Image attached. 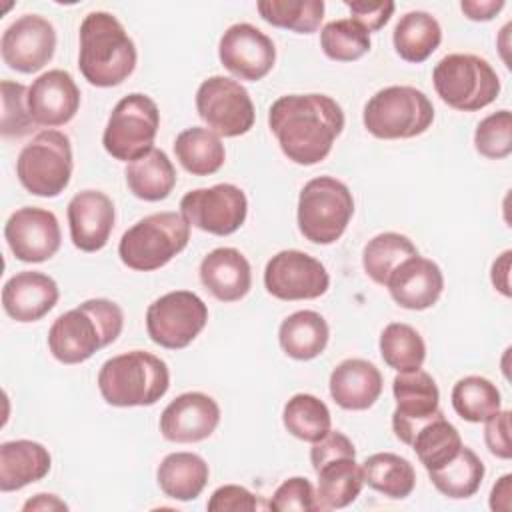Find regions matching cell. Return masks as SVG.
Masks as SVG:
<instances>
[{
  "label": "cell",
  "instance_id": "obj_19",
  "mask_svg": "<svg viewBox=\"0 0 512 512\" xmlns=\"http://www.w3.org/2000/svg\"><path fill=\"white\" fill-rule=\"evenodd\" d=\"M220 424L218 402L204 392L176 396L160 414V432L168 442L192 444L214 434Z\"/></svg>",
  "mask_w": 512,
  "mask_h": 512
},
{
  "label": "cell",
  "instance_id": "obj_35",
  "mask_svg": "<svg viewBox=\"0 0 512 512\" xmlns=\"http://www.w3.org/2000/svg\"><path fill=\"white\" fill-rule=\"evenodd\" d=\"M412 450L416 452L420 464L430 470H438L448 464L464 446L460 432L454 424H450L440 410L430 422H426L412 440Z\"/></svg>",
  "mask_w": 512,
  "mask_h": 512
},
{
  "label": "cell",
  "instance_id": "obj_42",
  "mask_svg": "<svg viewBox=\"0 0 512 512\" xmlns=\"http://www.w3.org/2000/svg\"><path fill=\"white\" fill-rule=\"evenodd\" d=\"M474 148L480 156L502 160L512 154V114L502 108L482 118L474 130Z\"/></svg>",
  "mask_w": 512,
  "mask_h": 512
},
{
  "label": "cell",
  "instance_id": "obj_41",
  "mask_svg": "<svg viewBox=\"0 0 512 512\" xmlns=\"http://www.w3.org/2000/svg\"><path fill=\"white\" fill-rule=\"evenodd\" d=\"M370 46V32L352 18L332 20L320 30V48L334 62L360 60Z\"/></svg>",
  "mask_w": 512,
  "mask_h": 512
},
{
  "label": "cell",
  "instance_id": "obj_14",
  "mask_svg": "<svg viewBox=\"0 0 512 512\" xmlns=\"http://www.w3.org/2000/svg\"><path fill=\"white\" fill-rule=\"evenodd\" d=\"M264 286L278 300H314L330 288L324 264L302 250H280L264 268Z\"/></svg>",
  "mask_w": 512,
  "mask_h": 512
},
{
  "label": "cell",
  "instance_id": "obj_43",
  "mask_svg": "<svg viewBox=\"0 0 512 512\" xmlns=\"http://www.w3.org/2000/svg\"><path fill=\"white\" fill-rule=\"evenodd\" d=\"M2 120L0 132L4 138H22L34 130V120L28 112V88L20 82L2 80Z\"/></svg>",
  "mask_w": 512,
  "mask_h": 512
},
{
  "label": "cell",
  "instance_id": "obj_40",
  "mask_svg": "<svg viewBox=\"0 0 512 512\" xmlns=\"http://www.w3.org/2000/svg\"><path fill=\"white\" fill-rule=\"evenodd\" d=\"M256 10L264 22L296 34L316 32L324 18L322 0H262Z\"/></svg>",
  "mask_w": 512,
  "mask_h": 512
},
{
  "label": "cell",
  "instance_id": "obj_26",
  "mask_svg": "<svg viewBox=\"0 0 512 512\" xmlns=\"http://www.w3.org/2000/svg\"><path fill=\"white\" fill-rule=\"evenodd\" d=\"M52 468L48 448L34 440H8L0 444V490L14 492L42 480Z\"/></svg>",
  "mask_w": 512,
  "mask_h": 512
},
{
  "label": "cell",
  "instance_id": "obj_51",
  "mask_svg": "<svg viewBox=\"0 0 512 512\" xmlns=\"http://www.w3.org/2000/svg\"><path fill=\"white\" fill-rule=\"evenodd\" d=\"M490 508L494 512H508L512 506V474H504L490 490Z\"/></svg>",
  "mask_w": 512,
  "mask_h": 512
},
{
  "label": "cell",
  "instance_id": "obj_50",
  "mask_svg": "<svg viewBox=\"0 0 512 512\" xmlns=\"http://www.w3.org/2000/svg\"><path fill=\"white\" fill-rule=\"evenodd\" d=\"M510 258H512V250H504L500 256H496V260L492 262V268H490L492 286L506 298L512 296V290H510Z\"/></svg>",
  "mask_w": 512,
  "mask_h": 512
},
{
  "label": "cell",
  "instance_id": "obj_52",
  "mask_svg": "<svg viewBox=\"0 0 512 512\" xmlns=\"http://www.w3.org/2000/svg\"><path fill=\"white\" fill-rule=\"evenodd\" d=\"M24 512H32V510H42V512H52V510H68V504L64 500H60L56 494H36L34 498L26 500L22 506Z\"/></svg>",
  "mask_w": 512,
  "mask_h": 512
},
{
  "label": "cell",
  "instance_id": "obj_2",
  "mask_svg": "<svg viewBox=\"0 0 512 512\" xmlns=\"http://www.w3.org/2000/svg\"><path fill=\"white\" fill-rule=\"evenodd\" d=\"M124 326L122 308L108 298H90L60 314L48 330V350L62 364H82L112 344Z\"/></svg>",
  "mask_w": 512,
  "mask_h": 512
},
{
  "label": "cell",
  "instance_id": "obj_20",
  "mask_svg": "<svg viewBox=\"0 0 512 512\" xmlns=\"http://www.w3.org/2000/svg\"><path fill=\"white\" fill-rule=\"evenodd\" d=\"M80 108V88L70 72L54 68L28 86V112L36 126H64Z\"/></svg>",
  "mask_w": 512,
  "mask_h": 512
},
{
  "label": "cell",
  "instance_id": "obj_44",
  "mask_svg": "<svg viewBox=\"0 0 512 512\" xmlns=\"http://www.w3.org/2000/svg\"><path fill=\"white\" fill-rule=\"evenodd\" d=\"M268 508L274 512H318L320 502L312 482L304 476H292L284 480L268 500Z\"/></svg>",
  "mask_w": 512,
  "mask_h": 512
},
{
  "label": "cell",
  "instance_id": "obj_6",
  "mask_svg": "<svg viewBox=\"0 0 512 512\" xmlns=\"http://www.w3.org/2000/svg\"><path fill=\"white\" fill-rule=\"evenodd\" d=\"M364 128L380 140H404L424 134L434 122L430 98L414 86H386L364 106Z\"/></svg>",
  "mask_w": 512,
  "mask_h": 512
},
{
  "label": "cell",
  "instance_id": "obj_45",
  "mask_svg": "<svg viewBox=\"0 0 512 512\" xmlns=\"http://www.w3.org/2000/svg\"><path fill=\"white\" fill-rule=\"evenodd\" d=\"M206 508L210 512H240V510L252 512L260 508H268V504H264L256 494H252L244 486L224 484L212 492L210 500L206 502Z\"/></svg>",
  "mask_w": 512,
  "mask_h": 512
},
{
  "label": "cell",
  "instance_id": "obj_21",
  "mask_svg": "<svg viewBox=\"0 0 512 512\" xmlns=\"http://www.w3.org/2000/svg\"><path fill=\"white\" fill-rule=\"evenodd\" d=\"M68 228L72 244L82 252L102 250L114 230L116 210L108 194L82 190L68 202Z\"/></svg>",
  "mask_w": 512,
  "mask_h": 512
},
{
  "label": "cell",
  "instance_id": "obj_13",
  "mask_svg": "<svg viewBox=\"0 0 512 512\" xmlns=\"http://www.w3.org/2000/svg\"><path fill=\"white\" fill-rule=\"evenodd\" d=\"M180 214L184 220L208 234L228 236L240 230L248 214V200L236 184H214L196 188L182 196Z\"/></svg>",
  "mask_w": 512,
  "mask_h": 512
},
{
  "label": "cell",
  "instance_id": "obj_28",
  "mask_svg": "<svg viewBox=\"0 0 512 512\" xmlns=\"http://www.w3.org/2000/svg\"><path fill=\"white\" fill-rule=\"evenodd\" d=\"M330 340V328L322 314L298 310L286 316L278 328V342L286 356L294 360H312L320 356Z\"/></svg>",
  "mask_w": 512,
  "mask_h": 512
},
{
  "label": "cell",
  "instance_id": "obj_29",
  "mask_svg": "<svg viewBox=\"0 0 512 512\" xmlns=\"http://www.w3.org/2000/svg\"><path fill=\"white\" fill-rule=\"evenodd\" d=\"M442 42L440 22L424 10H412L400 16L392 32L396 54L412 64L428 60Z\"/></svg>",
  "mask_w": 512,
  "mask_h": 512
},
{
  "label": "cell",
  "instance_id": "obj_33",
  "mask_svg": "<svg viewBox=\"0 0 512 512\" xmlns=\"http://www.w3.org/2000/svg\"><path fill=\"white\" fill-rule=\"evenodd\" d=\"M360 466L364 484L392 500L408 498L416 486V470L410 460L400 454L376 452L370 454Z\"/></svg>",
  "mask_w": 512,
  "mask_h": 512
},
{
  "label": "cell",
  "instance_id": "obj_24",
  "mask_svg": "<svg viewBox=\"0 0 512 512\" xmlns=\"http://www.w3.org/2000/svg\"><path fill=\"white\" fill-rule=\"evenodd\" d=\"M202 286L220 302H238L252 288V268L246 256L230 246L208 252L198 268Z\"/></svg>",
  "mask_w": 512,
  "mask_h": 512
},
{
  "label": "cell",
  "instance_id": "obj_1",
  "mask_svg": "<svg viewBox=\"0 0 512 512\" xmlns=\"http://www.w3.org/2000/svg\"><path fill=\"white\" fill-rule=\"evenodd\" d=\"M268 126L282 154L298 166L322 162L344 130L342 106L326 94H286L272 102Z\"/></svg>",
  "mask_w": 512,
  "mask_h": 512
},
{
  "label": "cell",
  "instance_id": "obj_49",
  "mask_svg": "<svg viewBox=\"0 0 512 512\" xmlns=\"http://www.w3.org/2000/svg\"><path fill=\"white\" fill-rule=\"evenodd\" d=\"M504 6H506L504 0H462L460 2V10L464 12V16L474 22L492 20Z\"/></svg>",
  "mask_w": 512,
  "mask_h": 512
},
{
  "label": "cell",
  "instance_id": "obj_31",
  "mask_svg": "<svg viewBox=\"0 0 512 512\" xmlns=\"http://www.w3.org/2000/svg\"><path fill=\"white\" fill-rule=\"evenodd\" d=\"M174 154L180 166L194 176L216 174L226 160L220 136L204 126L182 130L174 140Z\"/></svg>",
  "mask_w": 512,
  "mask_h": 512
},
{
  "label": "cell",
  "instance_id": "obj_27",
  "mask_svg": "<svg viewBox=\"0 0 512 512\" xmlns=\"http://www.w3.org/2000/svg\"><path fill=\"white\" fill-rule=\"evenodd\" d=\"M210 468L206 460L194 452H172L162 458L156 470L160 490L174 500H196L206 488Z\"/></svg>",
  "mask_w": 512,
  "mask_h": 512
},
{
  "label": "cell",
  "instance_id": "obj_39",
  "mask_svg": "<svg viewBox=\"0 0 512 512\" xmlns=\"http://www.w3.org/2000/svg\"><path fill=\"white\" fill-rule=\"evenodd\" d=\"M452 408L466 422H486L502 406L500 390L484 376H464L452 388Z\"/></svg>",
  "mask_w": 512,
  "mask_h": 512
},
{
  "label": "cell",
  "instance_id": "obj_47",
  "mask_svg": "<svg viewBox=\"0 0 512 512\" xmlns=\"http://www.w3.org/2000/svg\"><path fill=\"white\" fill-rule=\"evenodd\" d=\"M484 442L492 456L500 460L512 458L510 444V410H498L484 422Z\"/></svg>",
  "mask_w": 512,
  "mask_h": 512
},
{
  "label": "cell",
  "instance_id": "obj_7",
  "mask_svg": "<svg viewBox=\"0 0 512 512\" xmlns=\"http://www.w3.org/2000/svg\"><path fill=\"white\" fill-rule=\"evenodd\" d=\"M352 216L354 198L344 182L318 176L302 186L296 220L300 234L312 244H334L346 232Z\"/></svg>",
  "mask_w": 512,
  "mask_h": 512
},
{
  "label": "cell",
  "instance_id": "obj_37",
  "mask_svg": "<svg viewBox=\"0 0 512 512\" xmlns=\"http://www.w3.org/2000/svg\"><path fill=\"white\" fill-rule=\"evenodd\" d=\"M378 346L384 364L396 372L418 370L426 360L424 338L416 328L404 322L386 324L380 334Z\"/></svg>",
  "mask_w": 512,
  "mask_h": 512
},
{
  "label": "cell",
  "instance_id": "obj_5",
  "mask_svg": "<svg viewBox=\"0 0 512 512\" xmlns=\"http://www.w3.org/2000/svg\"><path fill=\"white\" fill-rule=\"evenodd\" d=\"M190 240V224L178 212H154L130 226L118 244L124 266L138 272H152L166 266Z\"/></svg>",
  "mask_w": 512,
  "mask_h": 512
},
{
  "label": "cell",
  "instance_id": "obj_23",
  "mask_svg": "<svg viewBox=\"0 0 512 512\" xmlns=\"http://www.w3.org/2000/svg\"><path fill=\"white\" fill-rule=\"evenodd\" d=\"M60 290L54 278L38 270H22L2 288L4 312L22 324L44 318L58 302Z\"/></svg>",
  "mask_w": 512,
  "mask_h": 512
},
{
  "label": "cell",
  "instance_id": "obj_4",
  "mask_svg": "<svg viewBox=\"0 0 512 512\" xmlns=\"http://www.w3.org/2000/svg\"><path fill=\"white\" fill-rule=\"evenodd\" d=\"M170 388L166 362L144 350H130L108 358L98 372V390L116 408L152 406Z\"/></svg>",
  "mask_w": 512,
  "mask_h": 512
},
{
  "label": "cell",
  "instance_id": "obj_48",
  "mask_svg": "<svg viewBox=\"0 0 512 512\" xmlns=\"http://www.w3.org/2000/svg\"><path fill=\"white\" fill-rule=\"evenodd\" d=\"M344 6L350 10V18L354 22H358L360 26H364L368 32H378L380 28H384L396 10V4L390 0H384V2H364V0L350 2V0H346Z\"/></svg>",
  "mask_w": 512,
  "mask_h": 512
},
{
  "label": "cell",
  "instance_id": "obj_9",
  "mask_svg": "<svg viewBox=\"0 0 512 512\" xmlns=\"http://www.w3.org/2000/svg\"><path fill=\"white\" fill-rule=\"evenodd\" d=\"M72 144L60 130L38 132L18 154L16 176L22 188L40 198L62 194L72 178Z\"/></svg>",
  "mask_w": 512,
  "mask_h": 512
},
{
  "label": "cell",
  "instance_id": "obj_22",
  "mask_svg": "<svg viewBox=\"0 0 512 512\" xmlns=\"http://www.w3.org/2000/svg\"><path fill=\"white\" fill-rule=\"evenodd\" d=\"M386 288L400 308L428 310L444 290V274L434 260L416 254L406 258L390 274Z\"/></svg>",
  "mask_w": 512,
  "mask_h": 512
},
{
  "label": "cell",
  "instance_id": "obj_17",
  "mask_svg": "<svg viewBox=\"0 0 512 512\" xmlns=\"http://www.w3.org/2000/svg\"><path fill=\"white\" fill-rule=\"evenodd\" d=\"M218 58L236 78L258 82L274 68L276 46L272 38L254 24L238 22L220 36Z\"/></svg>",
  "mask_w": 512,
  "mask_h": 512
},
{
  "label": "cell",
  "instance_id": "obj_8",
  "mask_svg": "<svg viewBox=\"0 0 512 512\" xmlns=\"http://www.w3.org/2000/svg\"><path fill=\"white\" fill-rule=\"evenodd\" d=\"M432 84L444 104L462 112H476L500 94V78L492 64L476 54H448L432 70Z\"/></svg>",
  "mask_w": 512,
  "mask_h": 512
},
{
  "label": "cell",
  "instance_id": "obj_36",
  "mask_svg": "<svg viewBox=\"0 0 512 512\" xmlns=\"http://www.w3.org/2000/svg\"><path fill=\"white\" fill-rule=\"evenodd\" d=\"M414 242L398 232H382L366 242L362 250V266L368 278L386 286L390 274L410 256H416Z\"/></svg>",
  "mask_w": 512,
  "mask_h": 512
},
{
  "label": "cell",
  "instance_id": "obj_18",
  "mask_svg": "<svg viewBox=\"0 0 512 512\" xmlns=\"http://www.w3.org/2000/svg\"><path fill=\"white\" fill-rule=\"evenodd\" d=\"M54 50L56 30L44 16L24 14L2 32V60L16 72L32 74L42 70L52 60Z\"/></svg>",
  "mask_w": 512,
  "mask_h": 512
},
{
  "label": "cell",
  "instance_id": "obj_32",
  "mask_svg": "<svg viewBox=\"0 0 512 512\" xmlns=\"http://www.w3.org/2000/svg\"><path fill=\"white\" fill-rule=\"evenodd\" d=\"M318 502L322 510H338L350 506L362 492L364 474L356 458H338L316 470Z\"/></svg>",
  "mask_w": 512,
  "mask_h": 512
},
{
  "label": "cell",
  "instance_id": "obj_34",
  "mask_svg": "<svg viewBox=\"0 0 512 512\" xmlns=\"http://www.w3.org/2000/svg\"><path fill=\"white\" fill-rule=\"evenodd\" d=\"M484 474V462L468 446H462L460 452L442 468L428 472L434 488L442 496L452 500H464L474 496L482 486Z\"/></svg>",
  "mask_w": 512,
  "mask_h": 512
},
{
  "label": "cell",
  "instance_id": "obj_11",
  "mask_svg": "<svg viewBox=\"0 0 512 512\" xmlns=\"http://www.w3.org/2000/svg\"><path fill=\"white\" fill-rule=\"evenodd\" d=\"M208 324V306L190 290H174L156 298L146 310L150 340L168 350H182Z\"/></svg>",
  "mask_w": 512,
  "mask_h": 512
},
{
  "label": "cell",
  "instance_id": "obj_38",
  "mask_svg": "<svg viewBox=\"0 0 512 512\" xmlns=\"http://www.w3.org/2000/svg\"><path fill=\"white\" fill-rule=\"evenodd\" d=\"M284 428L298 440L316 442L332 430L328 406L314 394H294L282 410Z\"/></svg>",
  "mask_w": 512,
  "mask_h": 512
},
{
  "label": "cell",
  "instance_id": "obj_46",
  "mask_svg": "<svg viewBox=\"0 0 512 512\" xmlns=\"http://www.w3.org/2000/svg\"><path fill=\"white\" fill-rule=\"evenodd\" d=\"M338 458H356V448L346 434H342L338 430H330L320 440L312 442L310 462H312L314 472L320 466H324L326 462H332Z\"/></svg>",
  "mask_w": 512,
  "mask_h": 512
},
{
  "label": "cell",
  "instance_id": "obj_15",
  "mask_svg": "<svg viewBox=\"0 0 512 512\" xmlns=\"http://www.w3.org/2000/svg\"><path fill=\"white\" fill-rule=\"evenodd\" d=\"M396 408L392 412V430L404 444H412L416 432L440 412V390L434 378L422 368L398 372L392 380Z\"/></svg>",
  "mask_w": 512,
  "mask_h": 512
},
{
  "label": "cell",
  "instance_id": "obj_3",
  "mask_svg": "<svg viewBox=\"0 0 512 512\" xmlns=\"http://www.w3.org/2000/svg\"><path fill=\"white\" fill-rule=\"evenodd\" d=\"M78 38V68L88 84L112 88L134 72L136 46L114 14L104 10L86 14Z\"/></svg>",
  "mask_w": 512,
  "mask_h": 512
},
{
  "label": "cell",
  "instance_id": "obj_25",
  "mask_svg": "<svg viewBox=\"0 0 512 512\" xmlns=\"http://www.w3.org/2000/svg\"><path fill=\"white\" fill-rule=\"evenodd\" d=\"M332 400L344 410H368L382 394L384 380L380 370L364 358H346L328 380Z\"/></svg>",
  "mask_w": 512,
  "mask_h": 512
},
{
  "label": "cell",
  "instance_id": "obj_10",
  "mask_svg": "<svg viewBox=\"0 0 512 512\" xmlns=\"http://www.w3.org/2000/svg\"><path fill=\"white\" fill-rule=\"evenodd\" d=\"M158 126L156 102L142 92H132L112 108L102 132V146L114 160L130 164L154 148Z\"/></svg>",
  "mask_w": 512,
  "mask_h": 512
},
{
  "label": "cell",
  "instance_id": "obj_12",
  "mask_svg": "<svg viewBox=\"0 0 512 512\" xmlns=\"http://www.w3.org/2000/svg\"><path fill=\"white\" fill-rule=\"evenodd\" d=\"M196 110L208 130L236 138L254 126V104L248 90L228 76H210L196 90Z\"/></svg>",
  "mask_w": 512,
  "mask_h": 512
},
{
  "label": "cell",
  "instance_id": "obj_30",
  "mask_svg": "<svg viewBox=\"0 0 512 512\" xmlns=\"http://www.w3.org/2000/svg\"><path fill=\"white\" fill-rule=\"evenodd\" d=\"M124 176L128 190L144 202H158L168 198L178 180L172 160L160 148H152L146 156L130 162L124 170Z\"/></svg>",
  "mask_w": 512,
  "mask_h": 512
},
{
  "label": "cell",
  "instance_id": "obj_16",
  "mask_svg": "<svg viewBox=\"0 0 512 512\" xmlns=\"http://www.w3.org/2000/svg\"><path fill=\"white\" fill-rule=\"evenodd\" d=\"M4 240L16 260L40 264L60 250L62 232L54 212L38 206H22L6 220Z\"/></svg>",
  "mask_w": 512,
  "mask_h": 512
}]
</instances>
